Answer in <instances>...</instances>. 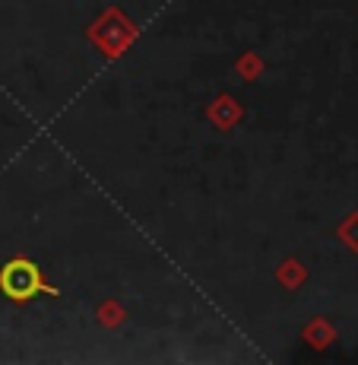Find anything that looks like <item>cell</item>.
I'll return each instance as SVG.
<instances>
[{
	"instance_id": "obj_1",
	"label": "cell",
	"mask_w": 358,
	"mask_h": 365,
	"mask_svg": "<svg viewBox=\"0 0 358 365\" xmlns=\"http://www.w3.org/2000/svg\"><path fill=\"white\" fill-rule=\"evenodd\" d=\"M0 286H4L6 296L16 299V302L32 299V296H38V292H54L41 283L38 267H35L32 261H26V257H16V261H10L4 267V273H0Z\"/></svg>"
}]
</instances>
